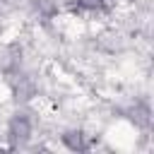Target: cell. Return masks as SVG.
Listing matches in <instances>:
<instances>
[{"label": "cell", "instance_id": "cell-1", "mask_svg": "<svg viewBox=\"0 0 154 154\" xmlns=\"http://www.w3.org/2000/svg\"><path fill=\"white\" fill-rule=\"evenodd\" d=\"M77 7L79 10H101L103 0H77Z\"/></svg>", "mask_w": 154, "mask_h": 154}]
</instances>
